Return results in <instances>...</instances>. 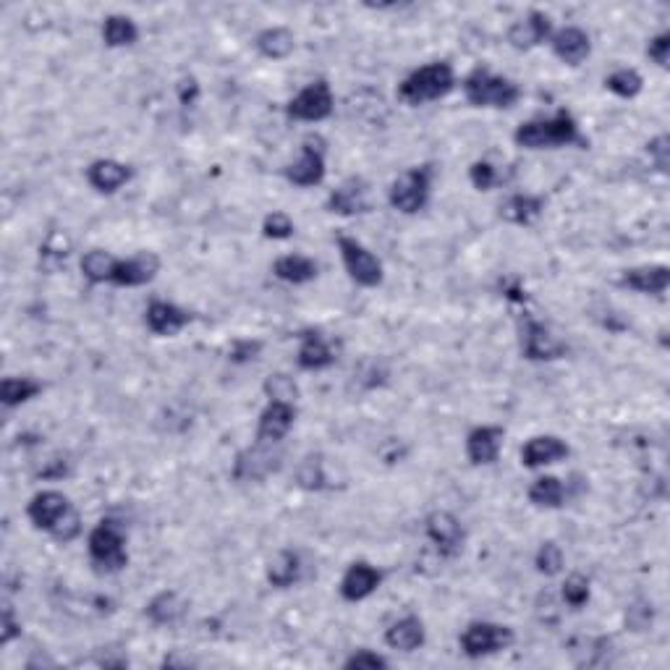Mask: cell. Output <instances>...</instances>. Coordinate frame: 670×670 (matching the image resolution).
Wrapping results in <instances>:
<instances>
[{
  "label": "cell",
  "instance_id": "27",
  "mask_svg": "<svg viewBox=\"0 0 670 670\" xmlns=\"http://www.w3.org/2000/svg\"><path fill=\"white\" fill-rule=\"evenodd\" d=\"M320 273V267L312 257H304V254H283L273 262V275L278 281L291 283V286H304V283H312Z\"/></svg>",
  "mask_w": 670,
  "mask_h": 670
},
{
  "label": "cell",
  "instance_id": "33",
  "mask_svg": "<svg viewBox=\"0 0 670 670\" xmlns=\"http://www.w3.org/2000/svg\"><path fill=\"white\" fill-rule=\"evenodd\" d=\"M139 40L137 21L124 14H110L103 21V42L108 48H131Z\"/></svg>",
  "mask_w": 670,
  "mask_h": 670
},
{
  "label": "cell",
  "instance_id": "19",
  "mask_svg": "<svg viewBox=\"0 0 670 670\" xmlns=\"http://www.w3.org/2000/svg\"><path fill=\"white\" fill-rule=\"evenodd\" d=\"M328 210L341 218H354L370 212V186L364 178H346L328 197Z\"/></svg>",
  "mask_w": 670,
  "mask_h": 670
},
{
  "label": "cell",
  "instance_id": "23",
  "mask_svg": "<svg viewBox=\"0 0 670 670\" xmlns=\"http://www.w3.org/2000/svg\"><path fill=\"white\" fill-rule=\"evenodd\" d=\"M670 283V270L668 265H639L623 270L621 278H618V286L636 291V294H647V296H660L668 291Z\"/></svg>",
  "mask_w": 670,
  "mask_h": 670
},
{
  "label": "cell",
  "instance_id": "4",
  "mask_svg": "<svg viewBox=\"0 0 670 670\" xmlns=\"http://www.w3.org/2000/svg\"><path fill=\"white\" fill-rule=\"evenodd\" d=\"M461 87H464L466 103L474 105V108L508 110L521 100L519 84L508 79V76L493 74L485 66H477L474 71H469Z\"/></svg>",
  "mask_w": 670,
  "mask_h": 670
},
{
  "label": "cell",
  "instance_id": "3",
  "mask_svg": "<svg viewBox=\"0 0 670 670\" xmlns=\"http://www.w3.org/2000/svg\"><path fill=\"white\" fill-rule=\"evenodd\" d=\"M453 87H456V74H453L451 63L435 61L414 69L404 82L398 84V100L417 108V105L443 100L445 95H451Z\"/></svg>",
  "mask_w": 670,
  "mask_h": 670
},
{
  "label": "cell",
  "instance_id": "24",
  "mask_svg": "<svg viewBox=\"0 0 670 670\" xmlns=\"http://www.w3.org/2000/svg\"><path fill=\"white\" fill-rule=\"evenodd\" d=\"M87 184L95 189L97 194H116L118 189H124L126 184L131 181V168L121 160L113 158H100L95 163H89L87 168Z\"/></svg>",
  "mask_w": 670,
  "mask_h": 670
},
{
  "label": "cell",
  "instance_id": "15",
  "mask_svg": "<svg viewBox=\"0 0 670 670\" xmlns=\"http://www.w3.org/2000/svg\"><path fill=\"white\" fill-rule=\"evenodd\" d=\"M385 574L377 566L367 561H356L346 568V574L341 576V584H338V592L346 602H362L367 597H372L383 584Z\"/></svg>",
  "mask_w": 670,
  "mask_h": 670
},
{
  "label": "cell",
  "instance_id": "42",
  "mask_svg": "<svg viewBox=\"0 0 670 670\" xmlns=\"http://www.w3.org/2000/svg\"><path fill=\"white\" fill-rule=\"evenodd\" d=\"M265 393L270 401H291L294 404L299 398V388H296L294 377L283 375V372H275L265 380Z\"/></svg>",
  "mask_w": 670,
  "mask_h": 670
},
{
  "label": "cell",
  "instance_id": "40",
  "mask_svg": "<svg viewBox=\"0 0 670 670\" xmlns=\"http://www.w3.org/2000/svg\"><path fill=\"white\" fill-rule=\"evenodd\" d=\"M294 233H296V226L288 212L275 210V212H270L265 220H262V236H265V239L286 241V239H291Z\"/></svg>",
  "mask_w": 670,
  "mask_h": 670
},
{
  "label": "cell",
  "instance_id": "25",
  "mask_svg": "<svg viewBox=\"0 0 670 670\" xmlns=\"http://www.w3.org/2000/svg\"><path fill=\"white\" fill-rule=\"evenodd\" d=\"M335 349L333 343L320 333H304L301 335V346L299 354H296V364H299L301 370L307 372H320L328 370L335 364Z\"/></svg>",
  "mask_w": 670,
  "mask_h": 670
},
{
  "label": "cell",
  "instance_id": "12",
  "mask_svg": "<svg viewBox=\"0 0 670 670\" xmlns=\"http://www.w3.org/2000/svg\"><path fill=\"white\" fill-rule=\"evenodd\" d=\"M424 534L443 558H456L464 550V524L451 511H432L424 519Z\"/></svg>",
  "mask_w": 670,
  "mask_h": 670
},
{
  "label": "cell",
  "instance_id": "34",
  "mask_svg": "<svg viewBox=\"0 0 670 670\" xmlns=\"http://www.w3.org/2000/svg\"><path fill=\"white\" fill-rule=\"evenodd\" d=\"M71 257V241L66 231H50L45 244L40 247V267L45 273H61Z\"/></svg>",
  "mask_w": 670,
  "mask_h": 670
},
{
  "label": "cell",
  "instance_id": "41",
  "mask_svg": "<svg viewBox=\"0 0 670 670\" xmlns=\"http://www.w3.org/2000/svg\"><path fill=\"white\" fill-rule=\"evenodd\" d=\"M469 181H472V186L477 192H493L495 186L503 181V176H500V171L490 163V160H477V163H472V168H469Z\"/></svg>",
  "mask_w": 670,
  "mask_h": 670
},
{
  "label": "cell",
  "instance_id": "9",
  "mask_svg": "<svg viewBox=\"0 0 670 670\" xmlns=\"http://www.w3.org/2000/svg\"><path fill=\"white\" fill-rule=\"evenodd\" d=\"M335 97L333 89L325 79L309 82L301 89L299 95H294L286 105V116L291 121H304V124H320L325 118L333 116Z\"/></svg>",
  "mask_w": 670,
  "mask_h": 670
},
{
  "label": "cell",
  "instance_id": "6",
  "mask_svg": "<svg viewBox=\"0 0 670 670\" xmlns=\"http://www.w3.org/2000/svg\"><path fill=\"white\" fill-rule=\"evenodd\" d=\"M432 178L435 171L430 165H414V168H406L401 176L390 184L388 189V202L393 210H398L401 215H417L427 207L432 194Z\"/></svg>",
  "mask_w": 670,
  "mask_h": 670
},
{
  "label": "cell",
  "instance_id": "7",
  "mask_svg": "<svg viewBox=\"0 0 670 670\" xmlns=\"http://www.w3.org/2000/svg\"><path fill=\"white\" fill-rule=\"evenodd\" d=\"M513 642H516V634H513L511 626L493 621H472L459 636L461 652L472 660L506 652Z\"/></svg>",
  "mask_w": 670,
  "mask_h": 670
},
{
  "label": "cell",
  "instance_id": "16",
  "mask_svg": "<svg viewBox=\"0 0 670 670\" xmlns=\"http://www.w3.org/2000/svg\"><path fill=\"white\" fill-rule=\"evenodd\" d=\"M553 35V21L542 11H529L527 16H521L519 21H513L508 27V45L513 50H534L545 45Z\"/></svg>",
  "mask_w": 670,
  "mask_h": 670
},
{
  "label": "cell",
  "instance_id": "46",
  "mask_svg": "<svg viewBox=\"0 0 670 670\" xmlns=\"http://www.w3.org/2000/svg\"><path fill=\"white\" fill-rule=\"evenodd\" d=\"M647 155H650V160L655 163V168L660 173H668V165H670V139L665 137V134H660V137L652 139L650 144H647Z\"/></svg>",
  "mask_w": 670,
  "mask_h": 670
},
{
  "label": "cell",
  "instance_id": "39",
  "mask_svg": "<svg viewBox=\"0 0 670 670\" xmlns=\"http://www.w3.org/2000/svg\"><path fill=\"white\" fill-rule=\"evenodd\" d=\"M563 563H566V558H563L558 542H542L537 555H534V566L542 576H558L563 571Z\"/></svg>",
  "mask_w": 670,
  "mask_h": 670
},
{
  "label": "cell",
  "instance_id": "30",
  "mask_svg": "<svg viewBox=\"0 0 670 670\" xmlns=\"http://www.w3.org/2000/svg\"><path fill=\"white\" fill-rule=\"evenodd\" d=\"M304 576V563L296 550H281L267 566V582L275 589H291L301 582Z\"/></svg>",
  "mask_w": 670,
  "mask_h": 670
},
{
  "label": "cell",
  "instance_id": "29",
  "mask_svg": "<svg viewBox=\"0 0 670 670\" xmlns=\"http://www.w3.org/2000/svg\"><path fill=\"white\" fill-rule=\"evenodd\" d=\"M545 210V199L540 194H513L500 205V218L511 226H532Z\"/></svg>",
  "mask_w": 670,
  "mask_h": 670
},
{
  "label": "cell",
  "instance_id": "2",
  "mask_svg": "<svg viewBox=\"0 0 670 670\" xmlns=\"http://www.w3.org/2000/svg\"><path fill=\"white\" fill-rule=\"evenodd\" d=\"M27 516L35 524V529L50 534L61 545L74 542L82 534V516L74 508V503L58 490H42V493L32 495Z\"/></svg>",
  "mask_w": 670,
  "mask_h": 670
},
{
  "label": "cell",
  "instance_id": "45",
  "mask_svg": "<svg viewBox=\"0 0 670 670\" xmlns=\"http://www.w3.org/2000/svg\"><path fill=\"white\" fill-rule=\"evenodd\" d=\"M647 58H650L652 63H657L660 69H668L670 32H660V35H655L650 42H647Z\"/></svg>",
  "mask_w": 670,
  "mask_h": 670
},
{
  "label": "cell",
  "instance_id": "44",
  "mask_svg": "<svg viewBox=\"0 0 670 670\" xmlns=\"http://www.w3.org/2000/svg\"><path fill=\"white\" fill-rule=\"evenodd\" d=\"M322 482H325L322 464L309 456V459L299 466V485L304 487V490H322Z\"/></svg>",
  "mask_w": 670,
  "mask_h": 670
},
{
  "label": "cell",
  "instance_id": "36",
  "mask_svg": "<svg viewBox=\"0 0 670 670\" xmlns=\"http://www.w3.org/2000/svg\"><path fill=\"white\" fill-rule=\"evenodd\" d=\"M116 262L118 257H113L105 249H89V252H84L82 265L79 267H82L84 281L92 283V286H100V283H110L113 270H116Z\"/></svg>",
  "mask_w": 670,
  "mask_h": 670
},
{
  "label": "cell",
  "instance_id": "48",
  "mask_svg": "<svg viewBox=\"0 0 670 670\" xmlns=\"http://www.w3.org/2000/svg\"><path fill=\"white\" fill-rule=\"evenodd\" d=\"M260 351H262V343L260 341H239V343H233L231 362H236V364L252 362V359H257V354H260Z\"/></svg>",
  "mask_w": 670,
  "mask_h": 670
},
{
  "label": "cell",
  "instance_id": "37",
  "mask_svg": "<svg viewBox=\"0 0 670 670\" xmlns=\"http://www.w3.org/2000/svg\"><path fill=\"white\" fill-rule=\"evenodd\" d=\"M605 89L621 97V100H634L644 89V79L634 69H616L613 74L605 76Z\"/></svg>",
  "mask_w": 670,
  "mask_h": 670
},
{
  "label": "cell",
  "instance_id": "13",
  "mask_svg": "<svg viewBox=\"0 0 670 670\" xmlns=\"http://www.w3.org/2000/svg\"><path fill=\"white\" fill-rule=\"evenodd\" d=\"M160 273V257L155 252H137L116 262L113 278L110 283L121 288H139L147 286L158 278Z\"/></svg>",
  "mask_w": 670,
  "mask_h": 670
},
{
  "label": "cell",
  "instance_id": "22",
  "mask_svg": "<svg viewBox=\"0 0 670 670\" xmlns=\"http://www.w3.org/2000/svg\"><path fill=\"white\" fill-rule=\"evenodd\" d=\"M270 445L257 443L254 448H247V451H241L233 461V477L239 479V482H262L270 472L278 469V456H273V451H267Z\"/></svg>",
  "mask_w": 670,
  "mask_h": 670
},
{
  "label": "cell",
  "instance_id": "1",
  "mask_svg": "<svg viewBox=\"0 0 670 670\" xmlns=\"http://www.w3.org/2000/svg\"><path fill=\"white\" fill-rule=\"evenodd\" d=\"M513 142L524 150H561V147H587L579 121L568 110H555L553 116L529 118L513 131Z\"/></svg>",
  "mask_w": 670,
  "mask_h": 670
},
{
  "label": "cell",
  "instance_id": "32",
  "mask_svg": "<svg viewBox=\"0 0 670 670\" xmlns=\"http://www.w3.org/2000/svg\"><path fill=\"white\" fill-rule=\"evenodd\" d=\"M529 503L537 508H563L568 500V487L563 485V479L553 477V474H545V477H537L529 485Z\"/></svg>",
  "mask_w": 670,
  "mask_h": 670
},
{
  "label": "cell",
  "instance_id": "26",
  "mask_svg": "<svg viewBox=\"0 0 670 670\" xmlns=\"http://www.w3.org/2000/svg\"><path fill=\"white\" fill-rule=\"evenodd\" d=\"M424 639H427V631H424V623L419 616L398 618L385 629V644L390 650L417 652L419 647H424Z\"/></svg>",
  "mask_w": 670,
  "mask_h": 670
},
{
  "label": "cell",
  "instance_id": "38",
  "mask_svg": "<svg viewBox=\"0 0 670 670\" xmlns=\"http://www.w3.org/2000/svg\"><path fill=\"white\" fill-rule=\"evenodd\" d=\"M563 602H566L568 608L571 610H582L584 605L589 602V597H592V587H589V579L584 574H571L563 582Z\"/></svg>",
  "mask_w": 670,
  "mask_h": 670
},
{
  "label": "cell",
  "instance_id": "35",
  "mask_svg": "<svg viewBox=\"0 0 670 670\" xmlns=\"http://www.w3.org/2000/svg\"><path fill=\"white\" fill-rule=\"evenodd\" d=\"M42 393V383H37L35 377H3L0 385V401L6 409H16V406L27 404L32 398Z\"/></svg>",
  "mask_w": 670,
  "mask_h": 670
},
{
  "label": "cell",
  "instance_id": "17",
  "mask_svg": "<svg viewBox=\"0 0 670 670\" xmlns=\"http://www.w3.org/2000/svg\"><path fill=\"white\" fill-rule=\"evenodd\" d=\"M506 430L498 424H482L466 435V459L472 466H490L500 459Z\"/></svg>",
  "mask_w": 670,
  "mask_h": 670
},
{
  "label": "cell",
  "instance_id": "47",
  "mask_svg": "<svg viewBox=\"0 0 670 670\" xmlns=\"http://www.w3.org/2000/svg\"><path fill=\"white\" fill-rule=\"evenodd\" d=\"M21 636V621L16 618L11 605H3V618H0V644H11Z\"/></svg>",
  "mask_w": 670,
  "mask_h": 670
},
{
  "label": "cell",
  "instance_id": "18",
  "mask_svg": "<svg viewBox=\"0 0 670 670\" xmlns=\"http://www.w3.org/2000/svg\"><path fill=\"white\" fill-rule=\"evenodd\" d=\"M192 320H194L192 312H189V309H181L178 304H173V301L155 299L147 304V309H144V325H147V330L155 335H163V338L178 335Z\"/></svg>",
  "mask_w": 670,
  "mask_h": 670
},
{
  "label": "cell",
  "instance_id": "11",
  "mask_svg": "<svg viewBox=\"0 0 670 670\" xmlns=\"http://www.w3.org/2000/svg\"><path fill=\"white\" fill-rule=\"evenodd\" d=\"M566 343L558 341L547 325L534 320L532 315L521 317V354L529 362H555L566 356Z\"/></svg>",
  "mask_w": 670,
  "mask_h": 670
},
{
  "label": "cell",
  "instance_id": "43",
  "mask_svg": "<svg viewBox=\"0 0 670 670\" xmlns=\"http://www.w3.org/2000/svg\"><path fill=\"white\" fill-rule=\"evenodd\" d=\"M388 657L377 655V652L372 650H356L354 655L346 657V663H343V668L349 670H383L388 668Z\"/></svg>",
  "mask_w": 670,
  "mask_h": 670
},
{
  "label": "cell",
  "instance_id": "8",
  "mask_svg": "<svg viewBox=\"0 0 670 670\" xmlns=\"http://www.w3.org/2000/svg\"><path fill=\"white\" fill-rule=\"evenodd\" d=\"M338 252L351 281L362 288H377L385 281V267L370 249L354 236H338Z\"/></svg>",
  "mask_w": 670,
  "mask_h": 670
},
{
  "label": "cell",
  "instance_id": "21",
  "mask_svg": "<svg viewBox=\"0 0 670 670\" xmlns=\"http://www.w3.org/2000/svg\"><path fill=\"white\" fill-rule=\"evenodd\" d=\"M550 50L566 66H582L592 53V40L582 27H563L550 35Z\"/></svg>",
  "mask_w": 670,
  "mask_h": 670
},
{
  "label": "cell",
  "instance_id": "14",
  "mask_svg": "<svg viewBox=\"0 0 670 670\" xmlns=\"http://www.w3.org/2000/svg\"><path fill=\"white\" fill-rule=\"evenodd\" d=\"M296 422V406L291 401H267L257 419V443L278 445Z\"/></svg>",
  "mask_w": 670,
  "mask_h": 670
},
{
  "label": "cell",
  "instance_id": "10",
  "mask_svg": "<svg viewBox=\"0 0 670 670\" xmlns=\"http://www.w3.org/2000/svg\"><path fill=\"white\" fill-rule=\"evenodd\" d=\"M328 173V163H325V142L320 137H307L301 144L299 158L294 163L286 165L288 184L299 186V189H309V186H320Z\"/></svg>",
  "mask_w": 670,
  "mask_h": 670
},
{
  "label": "cell",
  "instance_id": "31",
  "mask_svg": "<svg viewBox=\"0 0 670 670\" xmlns=\"http://www.w3.org/2000/svg\"><path fill=\"white\" fill-rule=\"evenodd\" d=\"M254 48L267 61H286L288 55L294 53L296 37L286 27H267L254 37Z\"/></svg>",
  "mask_w": 670,
  "mask_h": 670
},
{
  "label": "cell",
  "instance_id": "28",
  "mask_svg": "<svg viewBox=\"0 0 670 670\" xmlns=\"http://www.w3.org/2000/svg\"><path fill=\"white\" fill-rule=\"evenodd\" d=\"M186 610H189V605H186L184 597L165 589L144 605V616L150 618L155 626H176L186 616Z\"/></svg>",
  "mask_w": 670,
  "mask_h": 670
},
{
  "label": "cell",
  "instance_id": "20",
  "mask_svg": "<svg viewBox=\"0 0 670 670\" xmlns=\"http://www.w3.org/2000/svg\"><path fill=\"white\" fill-rule=\"evenodd\" d=\"M568 456H571V448L558 435H534L521 448V464L527 466V469H542V466L561 464Z\"/></svg>",
  "mask_w": 670,
  "mask_h": 670
},
{
  "label": "cell",
  "instance_id": "5",
  "mask_svg": "<svg viewBox=\"0 0 670 670\" xmlns=\"http://www.w3.org/2000/svg\"><path fill=\"white\" fill-rule=\"evenodd\" d=\"M87 553L100 574H118L129 566L126 529L116 519H103L87 537Z\"/></svg>",
  "mask_w": 670,
  "mask_h": 670
}]
</instances>
